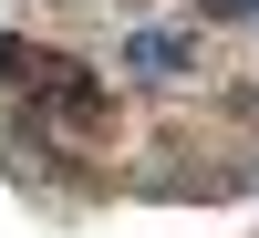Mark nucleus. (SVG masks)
<instances>
[{
	"instance_id": "nucleus-1",
	"label": "nucleus",
	"mask_w": 259,
	"mask_h": 238,
	"mask_svg": "<svg viewBox=\"0 0 259 238\" xmlns=\"http://www.w3.org/2000/svg\"><path fill=\"white\" fill-rule=\"evenodd\" d=\"M0 104H11V114H31L52 145H104V135H114L104 83L83 73L73 52H41V41H0Z\"/></svg>"
},
{
	"instance_id": "nucleus-2",
	"label": "nucleus",
	"mask_w": 259,
	"mask_h": 238,
	"mask_svg": "<svg viewBox=\"0 0 259 238\" xmlns=\"http://www.w3.org/2000/svg\"><path fill=\"white\" fill-rule=\"evenodd\" d=\"M124 62H135L145 83H166V73H187V41H177V31H135V41H124Z\"/></svg>"
},
{
	"instance_id": "nucleus-3",
	"label": "nucleus",
	"mask_w": 259,
	"mask_h": 238,
	"mask_svg": "<svg viewBox=\"0 0 259 238\" xmlns=\"http://www.w3.org/2000/svg\"><path fill=\"white\" fill-rule=\"evenodd\" d=\"M207 21H259V0H197Z\"/></svg>"
}]
</instances>
